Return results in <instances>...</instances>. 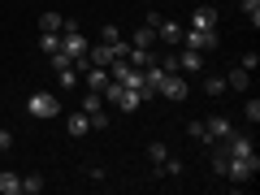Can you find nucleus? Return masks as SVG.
Listing matches in <instances>:
<instances>
[{"label": "nucleus", "instance_id": "obj_2", "mask_svg": "<svg viewBox=\"0 0 260 195\" xmlns=\"http://www.w3.org/2000/svg\"><path fill=\"white\" fill-rule=\"evenodd\" d=\"M26 113L48 121V117H56V113H61V100H56V91H35V95L26 100Z\"/></svg>", "mask_w": 260, "mask_h": 195}, {"label": "nucleus", "instance_id": "obj_26", "mask_svg": "<svg viewBox=\"0 0 260 195\" xmlns=\"http://www.w3.org/2000/svg\"><path fill=\"white\" fill-rule=\"evenodd\" d=\"M156 169H160V174H169V178H178V174H182V160H169V156H165Z\"/></svg>", "mask_w": 260, "mask_h": 195}, {"label": "nucleus", "instance_id": "obj_29", "mask_svg": "<svg viewBox=\"0 0 260 195\" xmlns=\"http://www.w3.org/2000/svg\"><path fill=\"white\" fill-rule=\"evenodd\" d=\"M87 117H91V130H104V126H109V113H104V109H95V113H87Z\"/></svg>", "mask_w": 260, "mask_h": 195}, {"label": "nucleus", "instance_id": "obj_19", "mask_svg": "<svg viewBox=\"0 0 260 195\" xmlns=\"http://www.w3.org/2000/svg\"><path fill=\"white\" fill-rule=\"evenodd\" d=\"M0 195H22V178L5 169V174H0Z\"/></svg>", "mask_w": 260, "mask_h": 195}, {"label": "nucleus", "instance_id": "obj_7", "mask_svg": "<svg viewBox=\"0 0 260 195\" xmlns=\"http://www.w3.org/2000/svg\"><path fill=\"white\" fill-rule=\"evenodd\" d=\"M230 135H234V126H230L225 117H208V121H204V139H208V143H221V139H230Z\"/></svg>", "mask_w": 260, "mask_h": 195}, {"label": "nucleus", "instance_id": "obj_4", "mask_svg": "<svg viewBox=\"0 0 260 195\" xmlns=\"http://www.w3.org/2000/svg\"><path fill=\"white\" fill-rule=\"evenodd\" d=\"M182 48H195V52H213V48H217V30H200V26L182 30Z\"/></svg>", "mask_w": 260, "mask_h": 195}, {"label": "nucleus", "instance_id": "obj_15", "mask_svg": "<svg viewBox=\"0 0 260 195\" xmlns=\"http://www.w3.org/2000/svg\"><path fill=\"white\" fill-rule=\"evenodd\" d=\"M191 26H200V30H217V9H195Z\"/></svg>", "mask_w": 260, "mask_h": 195}, {"label": "nucleus", "instance_id": "obj_31", "mask_svg": "<svg viewBox=\"0 0 260 195\" xmlns=\"http://www.w3.org/2000/svg\"><path fill=\"white\" fill-rule=\"evenodd\" d=\"M9 143H13V135H9V130H0V152L9 148Z\"/></svg>", "mask_w": 260, "mask_h": 195}, {"label": "nucleus", "instance_id": "obj_32", "mask_svg": "<svg viewBox=\"0 0 260 195\" xmlns=\"http://www.w3.org/2000/svg\"><path fill=\"white\" fill-rule=\"evenodd\" d=\"M208 5H217V0H208Z\"/></svg>", "mask_w": 260, "mask_h": 195}, {"label": "nucleus", "instance_id": "obj_25", "mask_svg": "<svg viewBox=\"0 0 260 195\" xmlns=\"http://www.w3.org/2000/svg\"><path fill=\"white\" fill-rule=\"evenodd\" d=\"M95 109H104L100 91H87V95H83V113H95Z\"/></svg>", "mask_w": 260, "mask_h": 195}, {"label": "nucleus", "instance_id": "obj_27", "mask_svg": "<svg viewBox=\"0 0 260 195\" xmlns=\"http://www.w3.org/2000/svg\"><path fill=\"white\" fill-rule=\"evenodd\" d=\"M165 156H169V148H165V143H152V148H148V160H152V165H160Z\"/></svg>", "mask_w": 260, "mask_h": 195}, {"label": "nucleus", "instance_id": "obj_6", "mask_svg": "<svg viewBox=\"0 0 260 195\" xmlns=\"http://www.w3.org/2000/svg\"><path fill=\"white\" fill-rule=\"evenodd\" d=\"M225 156H256V143L247 139V135H230V139H221Z\"/></svg>", "mask_w": 260, "mask_h": 195}, {"label": "nucleus", "instance_id": "obj_24", "mask_svg": "<svg viewBox=\"0 0 260 195\" xmlns=\"http://www.w3.org/2000/svg\"><path fill=\"white\" fill-rule=\"evenodd\" d=\"M243 117H247L251 126H256V121H260V100H256V95H251V100L243 104Z\"/></svg>", "mask_w": 260, "mask_h": 195}, {"label": "nucleus", "instance_id": "obj_1", "mask_svg": "<svg viewBox=\"0 0 260 195\" xmlns=\"http://www.w3.org/2000/svg\"><path fill=\"white\" fill-rule=\"evenodd\" d=\"M87 48H91V44L83 39V30H78L74 22H65V30H61V52L70 56V61H74V70H78V74L87 70Z\"/></svg>", "mask_w": 260, "mask_h": 195}, {"label": "nucleus", "instance_id": "obj_13", "mask_svg": "<svg viewBox=\"0 0 260 195\" xmlns=\"http://www.w3.org/2000/svg\"><path fill=\"white\" fill-rule=\"evenodd\" d=\"M126 61L135 65V70H148V65L156 61V52H152V48H135V44H130V52H126Z\"/></svg>", "mask_w": 260, "mask_h": 195}, {"label": "nucleus", "instance_id": "obj_9", "mask_svg": "<svg viewBox=\"0 0 260 195\" xmlns=\"http://www.w3.org/2000/svg\"><path fill=\"white\" fill-rule=\"evenodd\" d=\"M78 78L87 83V91H104V87H109V70H104V65H87Z\"/></svg>", "mask_w": 260, "mask_h": 195}, {"label": "nucleus", "instance_id": "obj_14", "mask_svg": "<svg viewBox=\"0 0 260 195\" xmlns=\"http://www.w3.org/2000/svg\"><path fill=\"white\" fill-rule=\"evenodd\" d=\"M156 39H160V44H182V26H178V22H165V18H160Z\"/></svg>", "mask_w": 260, "mask_h": 195}, {"label": "nucleus", "instance_id": "obj_12", "mask_svg": "<svg viewBox=\"0 0 260 195\" xmlns=\"http://www.w3.org/2000/svg\"><path fill=\"white\" fill-rule=\"evenodd\" d=\"M65 130H70L74 139H83L87 130H91V117H87V113H70V117H65Z\"/></svg>", "mask_w": 260, "mask_h": 195}, {"label": "nucleus", "instance_id": "obj_28", "mask_svg": "<svg viewBox=\"0 0 260 195\" xmlns=\"http://www.w3.org/2000/svg\"><path fill=\"white\" fill-rule=\"evenodd\" d=\"M239 65H243V70H247V74H256V65H260V56H256V52H243V56H239Z\"/></svg>", "mask_w": 260, "mask_h": 195}, {"label": "nucleus", "instance_id": "obj_20", "mask_svg": "<svg viewBox=\"0 0 260 195\" xmlns=\"http://www.w3.org/2000/svg\"><path fill=\"white\" fill-rule=\"evenodd\" d=\"M39 30H56V35H61V30H65V18H61V13H52V9H48L44 18H39Z\"/></svg>", "mask_w": 260, "mask_h": 195}, {"label": "nucleus", "instance_id": "obj_8", "mask_svg": "<svg viewBox=\"0 0 260 195\" xmlns=\"http://www.w3.org/2000/svg\"><path fill=\"white\" fill-rule=\"evenodd\" d=\"M200 70H204V52L182 48V52H178V74H200Z\"/></svg>", "mask_w": 260, "mask_h": 195}, {"label": "nucleus", "instance_id": "obj_3", "mask_svg": "<svg viewBox=\"0 0 260 195\" xmlns=\"http://www.w3.org/2000/svg\"><path fill=\"white\" fill-rule=\"evenodd\" d=\"M256 169H260L256 156H230V160H225V178H230V182H251Z\"/></svg>", "mask_w": 260, "mask_h": 195}, {"label": "nucleus", "instance_id": "obj_22", "mask_svg": "<svg viewBox=\"0 0 260 195\" xmlns=\"http://www.w3.org/2000/svg\"><path fill=\"white\" fill-rule=\"evenodd\" d=\"M204 91L213 95V100H217V95H225V74H213V78H204Z\"/></svg>", "mask_w": 260, "mask_h": 195}, {"label": "nucleus", "instance_id": "obj_5", "mask_svg": "<svg viewBox=\"0 0 260 195\" xmlns=\"http://www.w3.org/2000/svg\"><path fill=\"white\" fill-rule=\"evenodd\" d=\"M156 95H165V100H186V95H191V87H186V78L165 74V83H160V91H156Z\"/></svg>", "mask_w": 260, "mask_h": 195}, {"label": "nucleus", "instance_id": "obj_18", "mask_svg": "<svg viewBox=\"0 0 260 195\" xmlns=\"http://www.w3.org/2000/svg\"><path fill=\"white\" fill-rule=\"evenodd\" d=\"M39 48H44V56L61 52V35H56V30H39Z\"/></svg>", "mask_w": 260, "mask_h": 195}, {"label": "nucleus", "instance_id": "obj_30", "mask_svg": "<svg viewBox=\"0 0 260 195\" xmlns=\"http://www.w3.org/2000/svg\"><path fill=\"white\" fill-rule=\"evenodd\" d=\"M100 39H104V44H117V39H121V30H117V26H113V22H109V26H104V30H100Z\"/></svg>", "mask_w": 260, "mask_h": 195}, {"label": "nucleus", "instance_id": "obj_16", "mask_svg": "<svg viewBox=\"0 0 260 195\" xmlns=\"http://www.w3.org/2000/svg\"><path fill=\"white\" fill-rule=\"evenodd\" d=\"M56 87H61V91H74V87H78V70H74V65L56 70Z\"/></svg>", "mask_w": 260, "mask_h": 195}, {"label": "nucleus", "instance_id": "obj_10", "mask_svg": "<svg viewBox=\"0 0 260 195\" xmlns=\"http://www.w3.org/2000/svg\"><path fill=\"white\" fill-rule=\"evenodd\" d=\"M113 61H117V56H113L109 44H91V48H87V65H104V70H109Z\"/></svg>", "mask_w": 260, "mask_h": 195}, {"label": "nucleus", "instance_id": "obj_17", "mask_svg": "<svg viewBox=\"0 0 260 195\" xmlns=\"http://www.w3.org/2000/svg\"><path fill=\"white\" fill-rule=\"evenodd\" d=\"M130 44H135V48H152V44H156V26H148V22H143V26L135 30V39H130Z\"/></svg>", "mask_w": 260, "mask_h": 195}, {"label": "nucleus", "instance_id": "obj_21", "mask_svg": "<svg viewBox=\"0 0 260 195\" xmlns=\"http://www.w3.org/2000/svg\"><path fill=\"white\" fill-rule=\"evenodd\" d=\"M44 191V174H26L22 178V195H39Z\"/></svg>", "mask_w": 260, "mask_h": 195}, {"label": "nucleus", "instance_id": "obj_23", "mask_svg": "<svg viewBox=\"0 0 260 195\" xmlns=\"http://www.w3.org/2000/svg\"><path fill=\"white\" fill-rule=\"evenodd\" d=\"M239 9L247 13V22H251V26L260 22V0H239Z\"/></svg>", "mask_w": 260, "mask_h": 195}, {"label": "nucleus", "instance_id": "obj_11", "mask_svg": "<svg viewBox=\"0 0 260 195\" xmlns=\"http://www.w3.org/2000/svg\"><path fill=\"white\" fill-rule=\"evenodd\" d=\"M247 87H251V74L243 65H234L230 74H225V91H247Z\"/></svg>", "mask_w": 260, "mask_h": 195}]
</instances>
